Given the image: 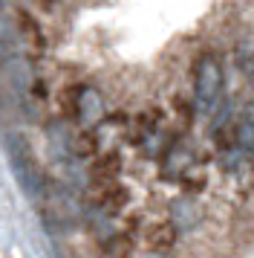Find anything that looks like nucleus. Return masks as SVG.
Instances as JSON below:
<instances>
[{"label":"nucleus","instance_id":"f03ea898","mask_svg":"<svg viewBox=\"0 0 254 258\" xmlns=\"http://www.w3.org/2000/svg\"><path fill=\"white\" fill-rule=\"evenodd\" d=\"M6 151H9L12 171L18 177L21 188L29 198H38L41 188H44V177H41V168L35 163V154H32V148H29V142L23 140L21 134H9V137H6Z\"/></svg>","mask_w":254,"mask_h":258},{"label":"nucleus","instance_id":"0eeeda50","mask_svg":"<svg viewBox=\"0 0 254 258\" xmlns=\"http://www.w3.org/2000/svg\"><path fill=\"white\" fill-rule=\"evenodd\" d=\"M248 73H251V79H254V64H251V70H248Z\"/></svg>","mask_w":254,"mask_h":258},{"label":"nucleus","instance_id":"20e7f679","mask_svg":"<svg viewBox=\"0 0 254 258\" xmlns=\"http://www.w3.org/2000/svg\"><path fill=\"white\" fill-rule=\"evenodd\" d=\"M75 107H78V116L87 122V125H92L95 119L104 113V105H101V96L95 93L92 87H84L78 93V99H75Z\"/></svg>","mask_w":254,"mask_h":258},{"label":"nucleus","instance_id":"7ed1b4c3","mask_svg":"<svg viewBox=\"0 0 254 258\" xmlns=\"http://www.w3.org/2000/svg\"><path fill=\"white\" fill-rule=\"evenodd\" d=\"M32 87H35V73H32V64L26 58L9 55V58L0 64V90H3V96H12L18 102Z\"/></svg>","mask_w":254,"mask_h":258},{"label":"nucleus","instance_id":"423d86ee","mask_svg":"<svg viewBox=\"0 0 254 258\" xmlns=\"http://www.w3.org/2000/svg\"><path fill=\"white\" fill-rule=\"evenodd\" d=\"M136 258H165V255L156 252V249H150V252H142V255H136Z\"/></svg>","mask_w":254,"mask_h":258},{"label":"nucleus","instance_id":"6e6552de","mask_svg":"<svg viewBox=\"0 0 254 258\" xmlns=\"http://www.w3.org/2000/svg\"><path fill=\"white\" fill-rule=\"evenodd\" d=\"M251 154H254V151H251Z\"/></svg>","mask_w":254,"mask_h":258},{"label":"nucleus","instance_id":"f257e3e1","mask_svg":"<svg viewBox=\"0 0 254 258\" xmlns=\"http://www.w3.org/2000/svg\"><path fill=\"white\" fill-rule=\"evenodd\" d=\"M222 87H225V73H222V61L214 52H202L196 58L194 67V99L196 107L202 113H211L222 99Z\"/></svg>","mask_w":254,"mask_h":258},{"label":"nucleus","instance_id":"39448f33","mask_svg":"<svg viewBox=\"0 0 254 258\" xmlns=\"http://www.w3.org/2000/svg\"><path fill=\"white\" fill-rule=\"evenodd\" d=\"M21 38V32H18V24H12L9 15L0 12V44H15Z\"/></svg>","mask_w":254,"mask_h":258}]
</instances>
